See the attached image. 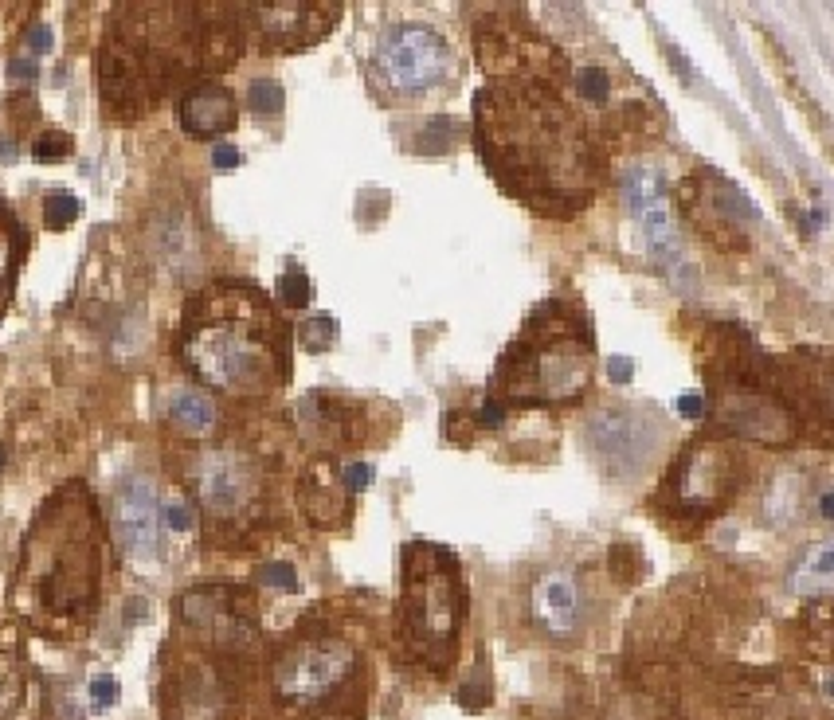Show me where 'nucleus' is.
I'll return each mask as SVG.
<instances>
[{
  "label": "nucleus",
  "instance_id": "obj_1",
  "mask_svg": "<svg viewBox=\"0 0 834 720\" xmlns=\"http://www.w3.org/2000/svg\"><path fill=\"white\" fill-rule=\"evenodd\" d=\"M474 141L513 196L572 216L600 184V161L576 114L541 83L502 79L474 98Z\"/></svg>",
  "mask_w": 834,
  "mask_h": 720
},
{
  "label": "nucleus",
  "instance_id": "obj_2",
  "mask_svg": "<svg viewBox=\"0 0 834 720\" xmlns=\"http://www.w3.org/2000/svg\"><path fill=\"white\" fill-rule=\"evenodd\" d=\"M181 360L228 396H259L290 376V325L251 282H212L188 298Z\"/></svg>",
  "mask_w": 834,
  "mask_h": 720
},
{
  "label": "nucleus",
  "instance_id": "obj_3",
  "mask_svg": "<svg viewBox=\"0 0 834 720\" xmlns=\"http://www.w3.org/2000/svg\"><path fill=\"white\" fill-rule=\"evenodd\" d=\"M596 372L592 321L564 298L541 302L498 364L490 400L510 404H568L580 400Z\"/></svg>",
  "mask_w": 834,
  "mask_h": 720
},
{
  "label": "nucleus",
  "instance_id": "obj_4",
  "mask_svg": "<svg viewBox=\"0 0 834 720\" xmlns=\"http://www.w3.org/2000/svg\"><path fill=\"white\" fill-rule=\"evenodd\" d=\"M466 591L455 556L431 540L404 544L400 572V634L408 650L427 666H451L459 627H463Z\"/></svg>",
  "mask_w": 834,
  "mask_h": 720
},
{
  "label": "nucleus",
  "instance_id": "obj_5",
  "mask_svg": "<svg viewBox=\"0 0 834 720\" xmlns=\"http://www.w3.org/2000/svg\"><path fill=\"white\" fill-rule=\"evenodd\" d=\"M455 79V55L427 24H392L376 36L369 83L384 102H408Z\"/></svg>",
  "mask_w": 834,
  "mask_h": 720
},
{
  "label": "nucleus",
  "instance_id": "obj_6",
  "mask_svg": "<svg viewBox=\"0 0 834 720\" xmlns=\"http://www.w3.org/2000/svg\"><path fill=\"white\" fill-rule=\"evenodd\" d=\"M666 427L643 407H603L584 423V439L596 454L607 478H639L654 462V450L662 443Z\"/></svg>",
  "mask_w": 834,
  "mask_h": 720
},
{
  "label": "nucleus",
  "instance_id": "obj_7",
  "mask_svg": "<svg viewBox=\"0 0 834 720\" xmlns=\"http://www.w3.org/2000/svg\"><path fill=\"white\" fill-rule=\"evenodd\" d=\"M353 674V646L341 638H306L282 650L275 662V689L282 701L310 705L329 697Z\"/></svg>",
  "mask_w": 834,
  "mask_h": 720
},
{
  "label": "nucleus",
  "instance_id": "obj_8",
  "mask_svg": "<svg viewBox=\"0 0 834 720\" xmlns=\"http://www.w3.org/2000/svg\"><path fill=\"white\" fill-rule=\"evenodd\" d=\"M741 482V458L729 447L705 439L690 447L678 462H674V474H670V497L678 509L686 513H709L717 509L725 497H733Z\"/></svg>",
  "mask_w": 834,
  "mask_h": 720
},
{
  "label": "nucleus",
  "instance_id": "obj_9",
  "mask_svg": "<svg viewBox=\"0 0 834 720\" xmlns=\"http://www.w3.org/2000/svg\"><path fill=\"white\" fill-rule=\"evenodd\" d=\"M110 529L130 560L153 564L161 556V505L149 478H122L114 505H110Z\"/></svg>",
  "mask_w": 834,
  "mask_h": 720
},
{
  "label": "nucleus",
  "instance_id": "obj_10",
  "mask_svg": "<svg viewBox=\"0 0 834 720\" xmlns=\"http://www.w3.org/2000/svg\"><path fill=\"white\" fill-rule=\"evenodd\" d=\"M533 623L553 634V638H576L588 619V603H584V587L568 568H549L537 584H533Z\"/></svg>",
  "mask_w": 834,
  "mask_h": 720
},
{
  "label": "nucleus",
  "instance_id": "obj_11",
  "mask_svg": "<svg viewBox=\"0 0 834 720\" xmlns=\"http://www.w3.org/2000/svg\"><path fill=\"white\" fill-rule=\"evenodd\" d=\"M196 486H200V501L212 517H235L239 509H247V501L255 494V474H251L247 458H239L232 450H216L200 462Z\"/></svg>",
  "mask_w": 834,
  "mask_h": 720
},
{
  "label": "nucleus",
  "instance_id": "obj_12",
  "mask_svg": "<svg viewBox=\"0 0 834 720\" xmlns=\"http://www.w3.org/2000/svg\"><path fill=\"white\" fill-rule=\"evenodd\" d=\"M337 24V8H310V4H267L255 8V28L271 47H306L322 40Z\"/></svg>",
  "mask_w": 834,
  "mask_h": 720
},
{
  "label": "nucleus",
  "instance_id": "obj_13",
  "mask_svg": "<svg viewBox=\"0 0 834 720\" xmlns=\"http://www.w3.org/2000/svg\"><path fill=\"white\" fill-rule=\"evenodd\" d=\"M181 126L192 137H220L235 126V94L216 79H204L181 98Z\"/></svg>",
  "mask_w": 834,
  "mask_h": 720
},
{
  "label": "nucleus",
  "instance_id": "obj_14",
  "mask_svg": "<svg viewBox=\"0 0 834 720\" xmlns=\"http://www.w3.org/2000/svg\"><path fill=\"white\" fill-rule=\"evenodd\" d=\"M302 505H306V513H310L318 525H333V521L345 517V509H349V490H345L341 474H333L329 462H314V466L306 470Z\"/></svg>",
  "mask_w": 834,
  "mask_h": 720
},
{
  "label": "nucleus",
  "instance_id": "obj_15",
  "mask_svg": "<svg viewBox=\"0 0 834 720\" xmlns=\"http://www.w3.org/2000/svg\"><path fill=\"white\" fill-rule=\"evenodd\" d=\"M788 584H791V591L803 595V599H819V595L831 591V540L811 544V548L803 552V560L788 572Z\"/></svg>",
  "mask_w": 834,
  "mask_h": 720
},
{
  "label": "nucleus",
  "instance_id": "obj_16",
  "mask_svg": "<svg viewBox=\"0 0 834 720\" xmlns=\"http://www.w3.org/2000/svg\"><path fill=\"white\" fill-rule=\"evenodd\" d=\"M169 419L185 431V435H192V439H204V435H212L216 431V404H212V396H204V392H196V388H185V392H177L173 400H169Z\"/></svg>",
  "mask_w": 834,
  "mask_h": 720
},
{
  "label": "nucleus",
  "instance_id": "obj_17",
  "mask_svg": "<svg viewBox=\"0 0 834 720\" xmlns=\"http://www.w3.org/2000/svg\"><path fill=\"white\" fill-rule=\"evenodd\" d=\"M247 106H251L255 114H263V118H275V114H282V106H286V90H282L278 79H251V87H247Z\"/></svg>",
  "mask_w": 834,
  "mask_h": 720
},
{
  "label": "nucleus",
  "instance_id": "obj_18",
  "mask_svg": "<svg viewBox=\"0 0 834 720\" xmlns=\"http://www.w3.org/2000/svg\"><path fill=\"white\" fill-rule=\"evenodd\" d=\"M79 212H83V204H79L75 192H47L44 196V224L51 227V231L71 227L79 220Z\"/></svg>",
  "mask_w": 834,
  "mask_h": 720
},
{
  "label": "nucleus",
  "instance_id": "obj_19",
  "mask_svg": "<svg viewBox=\"0 0 834 720\" xmlns=\"http://www.w3.org/2000/svg\"><path fill=\"white\" fill-rule=\"evenodd\" d=\"M298 341L302 349H314V353H325L333 341H337V321L333 314H318V317H306V325L298 329Z\"/></svg>",
  "mask_w": 834,
  "mask_h": 720
},
{
  "label": "nucleus",
  "instance_id": "obj_20",
  "mask_svg": "<svg viewBox=\"0 0 834 720\" xmlns=\"http://www.w3.org/2000/svg\"><path fill=\"white\" fill-rule=\"evenodd\" d=\"M278 298H282V306L286 310H302L306 302H310V278H306V270H282V278H278Z\"/></svg>",
  "mask_w": 834,
  "mask_h": 720
},
{
  "label": "nucleus",
  "instance_id": "obj_21",
  "mask_svg": "<svg viewBox=\"0 0 834 720\" xmlns=\"http://www.w3.org/2000/svg\"><path fill=\"white\" fill-rule=\"evenodd\" d=\"M576 94H580V98H588V102H603V98L611 94V79H607V71L596 67V63L580 67V71H576Z\"/></svg>",
  "mask_w": 834,
  "mask_h": 720
},
{
  "label": "nucleus",
  "instance_id": "obj_22",
  "mask_svg": "<svg viewBox=\"0 0 834 720\" xmlns=\"http://www.w3.org/2000/svg\"><path fill=\"white\" fill-rule=\"evenodd\" d=\"M118 697H122V685H118V677L114 674H94L91 677V685H87V701H91L94 713L114 709V705H118Z\"/></svg>",
  "mask_w": 834,
  "mask_h": 720
},
{
  "label": "nucleus",
  "instance_id": "obj_23",
  "mask_svg": "<svg viewBox=\"0 0 834 720\" xmlns=\"http://www.w3.org/2000/svg\"><path fill=\"white\" fill-rule=\"evenodd\" d=\"M161 525L169 533H192L196 529V509L188 501H169V505H161Z\"/></svg>",
  "mask_w": 834,
  "mask_h": 720
},
{
  "label": "nucleus",
  "instance_id": "obj_24",
  "mask_svg": "<svg viewBox=\"0 0 834 720\" xmlns=\"http://www.w3.org/2000/svg\"><path fill=\"white\" fill-rule=\"evenodd\" d=\"M71 134H59V130H47V134L36 137V145H32V153H36V161H59V157H67L71 153Z\"/></svg>",
  "mask_w": 834,
  "mask_h": 720
},
{
  "label": "nucleus",
  "instance_id": "obj_25",
  "mask_svg": "<svg viewBox=\"0 0 834 720\" xmlns=\"http://www.w3.org/2000/svg\"><path fill=\"white\" fill-rule=\"evenodd\" d=\"M263 587H278V591H294L298 587V572L290 564H263L259 576H255Z\"/></svg>",
  "mask_w": 834,
  "mask_h": 720
},
{
  "label": "nucleus",
  "instance_id": "obj_26",
  "mask_svg": "<svg viewBox=\"0 0 834 720\" xmlns=\"http://www.w3.org/2000/svg\"><path fill=\"white\" fill-rule=\"evenodd\" d=\"M341 482H345V490H349V494L369 490L372 486V466L369 462H349V466L341 470Z\"/></svg>",
  "mask_w": 834,
  "mask_h": 720
},
{
  "label": "nucleus",
  "instance_id": "obj_27",
  "mask_svg": "<svg viewBox=\"0 0 834 720\" xmlns=\"http://www.w3.org/2000/svg\"><path fill=\"white\" fill-rule=\"evenodd\" d=\"M239 161H243V153L235 149V145H228V141H220L216 149H212V165L224 173V169H239Z\"/></svg>",
  "mask_w": 834,
  "mask_h": 720
},
{
  "label": "nucleus",
  "instance_id": "obj_28",
  "mask_svg": "<svg viewBox=\"0 0 834 720\" xmlns=\"http://www.w3.org/2000/svg\"><path fill=\"white\" fill-rule=\"evenodd\" d=\"M607 380H615V384H627L631 376H635V364H631V357H607Z\"/></svg>",
  "mask_w": 834,
  "mask_h": 720
},
{
  "label": "nucleus",
  "instance_id": "obj_29",
  "mask_svg": "<svg viewBox=\"0 0 834 720\" xmlns=\"http://www.w3.org/2000/svg\"><path fill=\"white\" fill-rule=\"evenodd\" d=\"M28 47H32L36 55L51 51V47H55V40H51V28H47V24H36V28L28 32Z\"/></svg>",
  "mask_w": 834,
  "mask_h": 720
},
{
  "label": "nucleus",
  "instance_id": "obj_30",
  "mask_svg": "<svg viewBox=\"0 0 834 720\" xmlns=\"http://www.w3.org/2000/svg\"><path fill=\"white\" fill-rule=\"evenodd\" d=\"M678 411H682L686 419H701V415H705V396H697V392H686V396L678 400Z\"/></svg>",
  "mask_w": 834,
  "mask_h": 720
},
{
  "label": "nucleus",
  "instance_id": "obj_31",
  "mask_svg": "<svg viewBox=\"0 0 834 720\" xmlns=\"http://www.w3.org/2000/svg\"><path fill=\"white\" fill-rule=\"evenodd\" d=\"M8 79H16V83L36 79V63H32V59H12V63H8Z\"/></svg>",
  "mask_w": 834,
  "mask_h": 720
},
{
  "label": "nucleus",
  "instance_id": "obj_32",
  "mask_svg": "<svg viewBox=\"0 0 834 720\" xmlns=\"http://www.w3.org/2000/svg\"><path fill=\"white\" fill-rule=\"evenodd\" d=\"M4 458H8V454H4V443H0V466H4Z\"/></svg>",
  "mask_w": 834,
  "mask_h": 720
}]
</instances>
